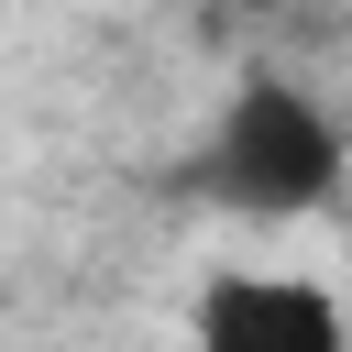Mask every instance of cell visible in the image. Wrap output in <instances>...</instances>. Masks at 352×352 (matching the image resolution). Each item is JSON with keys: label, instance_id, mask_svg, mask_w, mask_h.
<instances>
[{"label": "cell", "instance_id": "obj_1", "mask_svg": "<svg viewBox=\"0 0 352 352\" xmlns=\"http://www.w3.org/2000/svg\"><path fill=\"white\" fill-rule=\"evenodd\" d=\"M330 187H341V121L297 77H242L220 99V121L198 132V198H220L242 220H297Z\"/></svg>", "mask_w": 352, "mask_h": 352}, {"label": "cell", "instance_id": "obj_2", "mask_svg": "<svg viewBox=\"0 0 352 352\" xmlns=\"http://www.w3.org/2000/svg\"><path fill=\"white\" fill-rule=\"evenodd\" d=\"M187 352H352V319L319 275H275V264H231L198 286L187 308Z\"/></svg>", "mask_w": 352, "mask_h": 352}]
</instances>
